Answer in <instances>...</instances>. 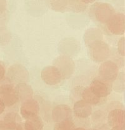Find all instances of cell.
Instances as JSON below:
<instances>
[{
    "instance_id": "4316f807",
    "label": "cell",
    "mask_w": 125,
    "mask_h": 130,
    "mask_svg": "<svg viewBox=\"0 0 125 130\" xmlns=\"http://www.w3.org/2000/svg\"><path fill=\"white\" fill-rule=\"evenodd\" d=\"M81 2L84 3L85 5L91 4V3H93L96 0H80Z\"/></svg>"
},
{
    "instance_id": "8fae6325",
    "label": "cell",
    "mask_w": 125,
    "mask_h": 130,
    "mask_svg": "<svg viewBox=\"0 0 125 130\" xmlns=\"http://www.w3.org/2000/svg\"><path fill=\"white\" fill-rule=\"evenodd\" d=\"M72 116V110L67 105L60 104L56 105L52 110V119L56 122L71 119Z\"/></svg>"
},
{
    "instance_id": "277c9868",
    "label": "cell",
    "mask_w": 125,
    "mask_h": 130,
    "mask_svg": "<svg viewBox=\"0 0 125 130\" xmlns=\"http://www.w3.org/2000/svg\"><path fill=\"white\" fill-rule=\"evenodd\" d=\"M125 17L122 13H115L106 24L108 31L114 35H122L125 32Z\"/></svg>"
},
{
    "instance_id": "ac0fdd59",
    "label": "cell",
    "mask_w": 125,
    "mask_h": 130,
    "mask_svg": "<svg viewBox=\"0 0 125 130\" xmlns=\"http://www.w3.org/2000/svg\"><path fill=\"white\" fill-rule=\"evenodd\" d=\"M50 6L56 12H68L70 11V0H50Z\"/></svg>"
},
{
    "instance_id": "4fadbf2b",
    "label": "cell",
    "mask_w": 125,
    "mask_h": 130,
    "mask_svg": "<svg viewBox=\"0 0 125 130\" xmlns=\"http://www.w3.org/2000/svg\"><path fill=\"white\" fill-rule=\"evenodd\" d=\"M124 111L121 109L116 108L112 110L109 113L107 119L108 123L112 127H121L124 126Z\"/></svg>"
},
{
    "instance_id": "2e32d148",
    "label": "cell",
    "mask_w": 125,
    "mask_h": 130,
    "mask_svg": "<svg viewBox=\"0 0 125 130\" xmlns=\"http://www.w3.org/2000/svg\"><path fill=\"white\" fill-rule=\"evenodd\" d=\"M82 100L87 102L90 105H97L100 102L101 98L96 96L92 91L90 87L83 88L81 94Z\"/></svg>"
},
{
    "instance_id": "8992f818",
    "label": "cell",
    "mask_w": 125,
    "mask_h": 130,
    "mask_svg": "<svg viewBox=\"0 0 125 130\" xmlns=\"http://www.w3.org/2000/svg\"><path fill=\"white\" fill-rule=\"evenodd\" d=\"M100 78L109 82L116 80L119 75L118 66L112 61H106L101 64L98 70Z\"/></svg>"
},
{
    "instance_id": "5bb4252c",
    "label": "cell",
    "mask_w": 125,
    "mask_h": 130,
    "mask_svg": "<svg viewBox=\"0 0 125 130\" xmlns=\"http://www.w3.org/2000/svg\"><path fill=\"white\" fill-rule=\"evenodd\" d=\"M15 88L18 100H21L22 102L32 98L33 90L32 87L27 85V84L22 82L17 84Z\"/></svg>"
},
{
    "instance_id": "ffe728a7",
    "label": "cell",
    "mask_w": 125,
    "mask_h": 130,
    "mask_svg": "<svg viewBox=\"0 0 125 130\" xmlns=\"http://www.w3.org/2000/svg\"><path fill=\"white\" fill-rule=\"evenodd\" d=\"M74 124L71 119L64 120L57 122L54 127V130H74Z\"/></svg>"
},
{
    "instance_id": "d6986e66",
    "label": "cell",
    "mask_w": 125,
    "mask_h": 130,
    "mask_svg": "<svg viewBox=\"0 0 125 130\" xmlns=\"http://www.w3.org/2000/svg\"><path fill=\"white\" fill-rule=\"evenodd\" d=\"M86 8L87 5L84 4L80 0H70V11L79 13L85 10Z\"/></svg>"
},
{
    "instance_id": "7a4b0ae2",
    "label": "cell",
    "mask_w": 125,
    "mask_h": 130,
    "mask_svg": "<svg viewBox=\"0 0 125 130\" xmlns=\"http://www.w3.org/2000/svg\"><path fill=\"white\" fill-rule=\"evenodd\" d=\"M88 46L90 56L95 62H104L109 57V47L103 40L95 41Z\"/></svg>"
},
{
    "instance_id": "83f0119b",
    "label": "cell",
    "mask_w": 125,
    "mask_h": 130,
    "mask_svg": "<svg viewBox=\"0 0 125 130\" xmlns=\"http://www.w3.org/2000/svg\"><path fill=\"white\" fill-rule=\"evenodd\" d=\"M112 130H123V128H121V127H112Z\"/></svg>"
},
{
    "instance_id": "f546056e",
    "label": "cell",
    "mask_w": 125,
    "mask_h": 130,
    "mask_svg": "<svg viewBox=\"0 0 125 130\" xmlns=\"http://www.w3.org/2000/svg\"><path fill=\"white\" fill-rule=\"evenodd\" d=\"M93 130H97V129H93Z\"/></svg>"
},
{
    "instance_id": "6da1fadb",
    "label": "cell",
    "mask_w": 125,
    "mask_h": 130,
    "mask_svg": "<svg viewBox=\"0 0 125 130\" xmlns=\"http://www.w3.org/2000/svg\"><path fill=\"white\" fill-rule=\"evenodd\" d=\"M115 12L114 7L109 3L97 2L91 7L90 14L92 18L102 24H106Z\"/></svg>"
},
{
    "instance_id": "f1b7e54d",
    "label": "cell",
    "mask_w": 125,
    "mask_h": 130,
    "mask_svg": "<svg viewBox=\"0 0 125 130\" xmlns=\"http://www.w3.org/2000/svg\"><path fill=\"white\" fill-rule=\"evenodd\" d=\"M74 130H87L84 128H82V127H79V128H76V129H74Z\"/></svg>"
},
{
    "instance_id": "603a6c76",
    "label": "cell",
    "mask_w": 125,
    "mask_h": 130,
    "mask_svg": "<svg viewBox=\"0 0 125 130\" xmlns=\"http://www.w3.org/2000/svg\"><path fill=\"white\" fill-rule=\"evenodd\" d=\"M118 51L122 56H124V37H122L118 42Z\"/></svg>"
},
{
    "instance_id": "7402d4cb",
    "label": "cell",
    "mask_w": 125,
    "mask_h": 130,
    "mask_svg": "<svg viewBox=\"0 0 125 130\" xmlns=\"http://www.w3.org/2000/svg\"><path fill=\"white\" fill-rule=\"evenodd\" d=\"M20 124H11L0 121V130H16L17 127Z\"/></svg>"
},
{
    "instance_id": "484cf974",
    "label": "cell",
    "mask_w": 125,
    "mask_h": 130,
    "mask_svg": "<svg viewBox=\"0 0 125 130\" xmlns=\"http://www.w3.org/2000/svg\"><path fill=\"white\" fill-rule=\"evenodd\" d=\"M5 105L4 103L0 100V115L2 114L3 112H4L5 109Z\"/></svg>"
},
{
    "instance_id": "3957f363",
    "label": "cell",
    "mask_w": 125,
    "mask_h": 130,
    "mask_svg": "<svg viewBox=\"0 0 125 130\" xmlns=\"http://www.w3.org/2000/svg\"><path fill=\"white\" fill-rule=\"evenodd\" d=\"M54 64L60 72L62 79L70 78L74 72V62L68 56H60L55 60Z\"/></svg>"
},
{
    "instance_id": "d4e9b609",
    "label": "cell",
    "mask_w": 125,
    "mask_h": 130,
    "mask_svg": "<svg viewBox=\"0 0 125 130\" xmlns=\"http://www.w3.org/2000/svg\"><path fill=\"white\" fill-rule=\"evenodd\" d=\"M5 75V69L2 64H0V80H2Z\"/></svg>"
},
{
    "instance_id": "7c38bea8",
    "label": "cell",
    "mask_w": 125,
    "mask_h": 130,
    "mask_svg": "<svg viewBox=\"0 0 125 130\" xmlns=\"http://www.w3.org/2000/svg\"><path fill=\"white\" fill-rule=\"evenodd\" d=\"M73 112L75 116L79 118H87L92 114V105L84 100H80L74 105Z\"/></svg>"
},
{
    "instance_id": "9a60e30c",
    "label": "cell",
    "mask_w": 125,
    "mask_h": 130,
    "mask_svg": "<svg viewBox=\"0 0 125 130\" xmlns=\"http://www.w3.org/2000/svg\"><path fill=\"white\" fill-rule=\"evenodd\" d=\"M44 124L38 116L27 119L24 123V130H43Z\"/></svg>"
},
{
    "instance_id": "5b68a950",
    "label": "cell",
    "mask_w": 125,
    "mask_h": 130,
    "mask_svg": "<svg viewBox=\"0 0 125 130\" xmlns=\"http://www.w3.org/2000/svg\"><path fill=\"white\" fill-rule=\"evenodd\" d=\"M112 86V82L105 80L99 77L94 78L89 87L96 96L102 99L111 93L113 89Z\"/></svg>"
},
{
    "instance_id": "44dd1931",
    "label": "cell",
    "mask_w": 125,
    "mask_h": 130,
    "mask_svg": "<svg viewBox=\"0 0 125 130\" xmlns=\"http://www.w3.org/2000/svg\"><path fill=\"white\" fill-rule=\"evenodd\" d=\"M112 87L117 92H123L124 91V73H121L115 80Z\"/></svg>"
},
{
    "instance_id": "30bf717a",
    "label": "cell",
    "mask_w": 125,
    "mask_h": 130,
    "mask_svg": "<svg viewBox=\"0 0 125 130\" xmlns=\"http://www.w3.org/2000/svg\"><path fill=\"white\" fill-rule=\"evenodd\" d=\"M8 78L13 82L27 81L28 79L29 73L27 70L20 64H15L8 69Z\"/></svg>"
},
{
    "instance_id": "52a82bcc",
    "label": "cell",
    "mask_w": 125,
    "mask_h": 130,
    "mask_svg": "<svg viewBox=\"0 0 125 130\" xmlns=\"http://www.w3.org/2000/svg\"><path fill=\"white\" fill-rule=\"evenodd\" d=\"M41 77L46 84L52 86L59 84L62 80L60 72L55 66L45 67L41 72Z\"/></svg>"
},
{
    "instance_id": "9c48e42d",
    "label": "cell",
    "mask_w": 125,
    "mask_h": 130,
    "mask_svg": "<svg viewBox=\"0 0 125 130\" xmlns=\"http://www.w3.org/2000/svg\"><path fill=\"white\" fill-rule=\"evenodd\" d=\"M20 111L22 117L28 119L38 115L39 112V105L38 102L33 98L27 100L22 102Z\"/></svg>"
},
{
    "instance_id": "e0dca14e",
    "label": "cell",
    "mask_w": 125,
    "mask_h": 130,
    "mask_svg": "<svg viewBox=\"0 0 125 130\" xmlns=\"http://www.w3.org/2000/svg\"><path fill=\"white\" fill-rule=\"evenodd\" d=\"M85 42L87 45L90 44L92 42L98 40H103V36L102 33L99 29L97 28H91L87 30L84 37Z\"/></svg>"
},
{
    "instance_id": "ba28073f",
    "label": "cell",
    "mask_w": 125,
    "mask_h": 130,
    "mask_svg": "<svg viewBox=\"0 0 125 130\" xmlns=\"http://www.w3.org/2000/svg\"><path fill=\"white\" fill-rule=\"evenodd\" d=\"M0 100L5 107H12L19 100L13 85L3 84L0 86Z\"/></svg>"
},
{
    "instance_id": "cb8c5ba5",
    "label": "cell",
    "mask_w": 125,
    "mask_h": 130,
    "mask_svg": "<svg viewBox=\"0 0 125 130\" xmlns=\"http://www.w3.org/2000/svg\"><path fill=\"white\" fill-rule=\"evenodd\" d=\"M7 8V0H0V15L4 14Z\"/></svg>"
}]
</instances>
